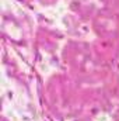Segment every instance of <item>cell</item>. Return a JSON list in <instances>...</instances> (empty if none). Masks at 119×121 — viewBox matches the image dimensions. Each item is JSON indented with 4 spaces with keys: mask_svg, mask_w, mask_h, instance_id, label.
<instances>
[]
</instances>
